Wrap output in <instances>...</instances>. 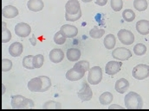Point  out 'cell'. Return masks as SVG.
<instances>
[{
	"mask_svg": "<svg viewBox=\"0 0 149 111\" xmlns=\"http://www.w3.org/2000/svg\"><path fill=\"white\" fill-rule=\"evenodd\" d=\"M125 107L128 110H141L143 108V100L141 97L134 91H130L124 98Z\"/></svg>",
	"mask_w": 149,
	"mask_h": 111,
	"instance_id": "obj_1",
	"label": "cell"
},
{
	"mask_svg": "<svg viewBox=\"0 0 149 111\" xmlns=\"http://www.w3.org/2000/svg\"><path fill=\"white\" fill-rule=\"evenodd\" d=\"M11 107L12 109H33L34 102L21 95H16L11 98Z\"/></svg>",
	"mask_w": 149,
	"mask_h": 111,
	"instance_id": "obj_2",
	"label": "cell"
},
{
	"mask_svg": "<svg viewBox=\"0 0 149 111\" xmlns=\"http://www.w3.org/2000/svg\"><path fill=\"white\" fill-rule=\"evenodd\" d=\"M102 79V71L100 66H94L88 70V82L92 85H96Z\"/></svg>",
	"mask_w": 149,
	"mask_h": 111,
	"instance_id": "obj_3",
	"label": "cell"
},
{
	"mask_svg": "<svg viewBox=\"0 0 149 111\" xmlns=\"http://www.w3.org/2000/svg\"><path fill=\"white\" fill-rule=\"evenodd\" d=\"M133 77L137 80H143L149 77V66L140 64L134 67L132 71Z\"/></svg>",
	"mask_w": 149,
	"mask_h": 111,
	"instance_id": "obj_4",
	"label": "cell"
},
{
	"mask_svg": "<svg viewBox=\"0 0 149 111\" xmlns=\"http://www.w3.org/2000/svg\"><path fill=\"white\" fill-rule=\"evenodd\" d=\"M112 56H113V58H114L118 60L124 61V60H129L132 57V53L127 48L118 47V48H115L114 50H113Z\"/></svg>",
	"mask_w": 149,
	"mask_h": 111,
	"instance_id": "obj_5",
	"label": "cell"
},
{
	"mask_svg": "<svg viewBox=\"0 0 149 111\" xmlns=\"http://www.w3.org/2000/svg\"><path fill=\"white\" fill-rule=\"evenodd\" d=\"M77 96L83 102L89 101L92 99L93 92H92V90H91V88L88 83H85V82L82 83L81 90L77 92Z\"/></svg>",
	"mask_w": 149,
	"mask_h": 111,
	"instance_id": "obj_6",
	"label": "cell"
},
{
	"mask_svg": "<svg viewBox=\"0 0 149 111\" xmlns=\"http://www.w3.org/2000/svg\"><path fill=\"white\" fill-rule=\"evenodd\" d=\"M118 39L120 40V41L124 44V45H132L134 41V34L127 29H120L118 32Z\"/></svg>",
	"mask_w": 149,
	"mask_h": 111,
	"instance_id": "obj_7",
	"label": "cell"
},
{
	"mask_svg": "<svg viewBox=\"0 0 149 111\" xmlns=\"http://www.w3.org/2000/svg\"><path fill=\"white\" fill-rule=\"evenodd\" d=\"M31 32V28L29 24L25 23H17L15 27V33L17 36L24 38L27 37Z\"/></svg>",
	"mask_w": 149,
	"mask_h": 111,
	"instance_id": "obj_8",
	"label": "cell"
},
{
	"mask_svg": "<svg viewBox=\"0 0 149 111\" xmlns=\"http://www.w3.org/2000/svg\"><path fill=\"white\" fill-rule=\"evenodd\" d=\"M60 32L66 38H74L78 34V29L75 26L70 24H64L61 27Z\"/></svg>",
	"mask_w": 149,
	"mask_h": 111,
	"instance_id": "obj_9",
	"label": "cell"
},
{
	"mask_svg": "<svg viewBox=\"0 0 149 111\" xmlns=\"http://www.w3.org/2000/svg\"><path fill=\"white\" fill-rule=\"evenodd\" d=\"M121 66H122V62H120V61H109L106 65L105 72H106V73L110 75V76H113V75L118 73L120 71Z\"/></svg>",
	"mask_w": 149,
	"mask_h": 111,
	"instance_id": "obj_10",
	"label": "cell"
},
{
	"mask_svg": "<svg viewBox=\"0 0 149 111\" xmlns=\"http://www.w3.org/2000/svg\"><path fill=\"white\" fill-rule=\"evenodd\" d=\"M28 89L31 92H41L42 89V80L41 77L31 79L28 83Z\"/></svg>",
	"mask_w": 149,
	"mask_h": 111,
	"instance_id": "obj_11",
	"label": "cell"
},
{
	"mask_svg": "<svg viewBox=\"0 0 149 111\" xmlns=\"http://www.w3.org/2000/svg\"><path fill=\"white\" fill-rule=\"evenodd\" d=\"M85 73L81 71L80 69L76 68L75 66H73L72 69L69 70L66 73V78L70 81H77L83 77Z\"/></svg>",
	"mask_w": 149,
	"mask_h": 111,
	"instance_id": "obj_12",
	"label": "cell"
},
{
	"mask_svg": "<svg viewBox=\"0 0 149 111\" xmlns=\"http://www.w3.org/2000/svg\"><path fill=\"white\" fill-rule=\"evenodd\" d=\"M64 59V53L63 52L62 49L59 48H55L52 49L49 53V60L51 62L53 63H60L63 61V60Z\"/></svg>",
	"mask_w": 149,
	"mask_h": 111,
	"instance_id": "obj_13",
	"label": "cell"
},
{
	"mask_svg": "<svg viewBox=\"0 0 149 111\" xmlns=\"http://www.w3.org/2000/svg\"><path fill=\"white\" fill-rule=\"evenodd\" d=\"M2 15L3 17L8 18V19L14 18L18 15V10L13 5H7L3 8Z\"/></svg>",
	"mask_w": 149,
	"mask_h": 111,
	"instance_id": "obj_14",
	"label": "cell"
},
{
	"mask_svg": "<svg viewBox=\"0 0 149 111\" xmlns=\"http://www.w3.org/2000/svg\"><path fill=\"white\" fill-rule=\"evenodd\" d=\"M24 51L23 44L20 42H14L9 47V53L12 57H19Z\"/></svg>",
	"mask_w": 149,
	"mask_h": 111,
	"instance_id": "obj_15",
	"label": "cell"
},
{
	"mask_svg": "<svg viewBox=\"0 0 149 111\" xmlns=\"http://www.w3.org/2000/svg\"><path fill=\"white\" fill-rule=\"evenodd\" d=\"M81 10L78 0H69L65 4V10L69 14H76Z\"/></svg>",
	"mask_w": 149,
	"mask_h": 111,
	"instance_id": "obj_16",
	"label": "cell"
},
{
	"mask_svg": "<svg viewBox=\"0 0 149 111\" xmlns=\"http://www.w3.org/2000/svg\"><path fill=\"white\" fill-rule=\"evenodd\" d=\"M129 87V82L126 78L118 79L115 83L114 89L120 94H124Z\"/></svg>",
	"mask_w": 149,
	"mask_h": 111,
	"instance_id": "obj_17",
	"label": "cell"
},
{
	"mask_svg": "<svg viewBox=\"0 0 149 111\" xmlns=\"http://www.w3.org/2000/svg\"><path fill=\"white\" fill-rule=\"evenodd\" d=\"M136 30L139 34L142 36H147L149 34V21L140 20L136 23Z\"/></svg>",
	"mask_w": 149,
	"mask_h": 111,
	"instance_id": "obj_18",
	"label": "cell"
},
{
	"mask_svg": "<svg viewBox=\"0 0 149 111\" xmlns=\"http://www.w3.org/2000/svg\"><path fill=\"white\" fill-rule=\"evenodd\" d=\"M27 7L31 11L38 12L43 9L44 3L42 0H29L27 3Z\"/></svg>",
	"mask_w": 149,
	"mask_h": 111,
	"instance_id": "obj_19",
	"label": "cell"
},
{
	"mask_svg": "<svg viewBox=\"0 0 149 111\" xmlns=\"http://www.w3.org/2000/svg\"><path fill=\"white\" fill-rule=\"evenodd\" d=\"M66 56L67 59L71 62L78 61L81 58V51L78 48H70L67 51Z\"/></svg>",
	"mask_w": 149,
	"mask_h": 111,
	"instance_id": "obj_20",
	"label": "cell"
},
{
	"mask_svg": "<svg viewBox=\"0 0 149 111\" xmlns=\"http://www.w3.org/2000/svg\"><path fill=\"white\" fill-rule=\"evenodd\" d=\"M115 43H116V39H115V36L112 34L106 36L104 40H103V44H104L105 47L109 50H111L114 47Z\"/></svg>",
	"mask_w": 149,
	"mask_h": 111,
	"instance_id": "obj_21",
	"label": "cell"
},
{
	"mask_svg": "<svg viewBox=\"0 0 149 111\" xmlns=\"http://www.w3.org/2000/svg\"><path fill=\"white\" fill-rule=\"evenodd\" d=\"M113 99V96L110 92H104L99 97V101L102 105H108L111 103Z\"/></svg>",
	"mask_w": 149,
	"mask_h": 111,
	"instance_id": "obj_22",
	"label": "cell"
},
{
	"mask_svg": "<svg viewBox=\"0 0 149 111\" xmlns=\"http://www.w3.org/2000/svg\"><path fill=\"white\" fill-rule=\"evenodd\" d=\"M134 7L138 11H145L148 7V3L147 0H134Z\"/></svg>",
	"mask_w": 149,
	"mask_h": 111,
	"instance_id": "obj_23",
	"label": "cell"
},
{
	"mask_svg": "<svg viewBox=\"0 0 149 111\" xmlns=\"http://www.w3.org/2000/svg\"><path fill=\"white\" fill-rule=\"evenodd\" d=\"M33 58H34V56H32V55L25 56L23 59V66L26 69H29V70L35 69V66L33 65Z\"/></svg>",
	"mask_w": 149,
	"mask_h": 111,
	"instance_id": "obj_24",
	"label": "cell"
},
{
	"mask_svg": "<svg viewBox=\"0 0 149 111\" xmlns=\"http://www.w3.org/2000/svg\"><path fill=\"white\" fill-rule=\"evenodd\" d=\"M122 17L124 19V21L127 22V23H131L135 19V13L134 12L133 10L131 9H127L125 10L122 13Z\"/></svg>",
	"mask_w": 149,
	"mask_h": 111,
	"instance_id": "obj_25",
	"label": "cell"
},
{
	"mask_svg": "<svg viewBox=\"0 0 149 111\" xmlns=\"http://www.w3.org/2000/svg\"><path fill=\"white\" fill-rule=\"evenodd\" d=\"M104 34H105V30L104 29H100L97 27L93 28L89 31V36L93 39H100V38L103 36Z\"/></svg>",
	"mask_w": 149,
	"mask_h": 111,
	"instance_id": "obj_26",
	"label": "cell"
},
{
	"mask_svg": "<svg viewBox=\"0 0 149 111\" xmlns=\"http://www.w3.org/2000/svg\"><path fill=\"white\" fill-rule=\"evenodd\" d=\"M134 53H135V55L142 56L147 53V47L142 43H138L134 47Z\"/></svg>",
	"mask_w": 149,
	"mask_h": 111,
	"instance_id": "obj_27",
	"label": "cell"
},
{
	"mask_svg": "<svg viewBox=\"0 0 149 111\" xmlns=\"http://www.w3.org/2000/svg\"><path fill=\"white\" fill-rule=\"evenodd\" d=\"M61 108H62L61 104L55 101H48L42 106V109H45V110H51V109L57 110V109H61Z\"/></svg>",
	"mask_w": 149,
	"mask_h": 111,
	"instance_id": "obj_28",
	"label": "cell"
},
{
	"mask_svg": "<svg viewBox=\"0 0 149 111\" xmlns=\"http://www.w3.org/2000/svg\"><path fill=\"white\" fill-rule=\"evenodd\" d=\"M74 66H75L76 68L80 69L81 71H82L83 73H86L89 70V63L86 60H81L78 61L74 64Z\"/></svg>",
	"mask_w": 149,
	"mask_h": 111,
	"instance_id": "obj_29",
	"label": "cell"
},
{
	"mask_svg": "<svg viewBox=\"0 0 149 111\" xmlns=\"http://www.w3.org/2000/svg\"><path fill=\"white\" fill-rule=\"evenodd\" d=\"M43 62H44V57L43 55L42 54H37L35 55L34 58H33V65L35 66V68H41L43 65Z\"/></svg>",
	"mask_w": 149,
	"mask_h": 111,
	"instance_id": "obj_30",
	"label": "cell"
},
{
	"mask_svg": "<svg viewBox=\"0 0 149 111\" xmlns=\"http://www.w3.org/2000/svg\"><path fill=\"white\" fill-rule=\"evenodd\" d=\"M42 80V89L41 90V92H45L47 91L50 86H51V80L49 77H46V76H40Z\"/></svg>",
	"mask_w": 149,
	"mask_h": 111,
	"instance_id": "obj_31",
	"label": "cell"
},
{
	"mask_svg": "<svg viewBox=\"0 0 149 111\" xmlns=\"http://www.w3.org/2000/svg\"><path fill=\"white\" fill-rule=\"evenodd\" d=\"M81 16V10H80L78 13L76 14H69V13H65V19L69 22H75L78 19H80Z\"/></svg>",
	"mask_w": 149,
	"mask_h": 111,
	"instance_id": "obj_32",
	"label": "cell"
},
{
	"mask_svg": "<svg viewBox=\"0 0 149 111\" xmlns=\"http://www.w3.org/2000/svg\"><path fill=\"white\" fill-rule=\"evenodd\" d=\"M54 41L57 45H63L66 41V37L63 36V34L60 31L59 32H56L55 34V36H54Z\"/></svg>",
	"mask_w": 149,
	"mask_h": 111,
	"instance_id": "obj_33",
	"label": "cell"
},
{
	"mask_svg": "<svg viewBox=\"0 0 149 111\" xmlns=\"http://www.w3.org/2000/svg\"><path fill=\"white\" fill-rule=\"evenodd\" d=\"M12 68V62L10 60H2V72H9Z\"/></svg>",
	"mask_w": 149,
	"mask_h": 111,
	"instance_id": "obj_34",
	"label": "cell"
},
{
	"mask_svg": "<svg viewBox=\"0 0 149 111\" xmlns=\"http://www.w3.org/2000/svg\"><path fill=\"white\" fill-rule=\"evenodd\" d=\"M111 8L114 11H120L123 7L122 0H111Z\"/></svg>",
	"mask_w": 149,
	"mask_h": 111,
	"instance_id": "obj_35",
	"label": "cell"
},
{
	"mask_svg": "<svg viewBox=\"0 0 149 111\" xmlns=\"http://www.w3.org/2000/svg\"><path fill=\"white\" fill-rule=\"evenodd\" d=\"M11 39V33L9 29H2V42L3 43H7L8 41H10Z\"/></svg>",
	"mask_w": 149,
	"mask_h": 111,
	"instance_id": "obj_36",
	"label": "cell"
},
{
	"mask_svg": "<svg viewBox=\"0 0 149 111\" xmlns=\"http://www.w3.org/2000/svg\"><path fill=\"white\" fill-rule=\"evenodd\" d=\"M108 3V0H95V3L99 6H104Z\"/></svg>",
	"mask_w": 149,
	"mask_h": 111,
	"instance_id": "obj_37",
	"label": "cell"
},
{
	"mask_svg": "<svg viewBox=\"0 0 149 111\" xmlns=\"http://www.w3.org/2000/svg\"><path fill=\"white\" fill-rule=\"evenodd\" d=\"M30 41H31V43H32L33 46H36V41H37V40H36V37H35V36H33L31 39H30Z\"/></svg>",
	"mask_w": 149,
	"mask_h": 111,
	"instance_id": "obj_38",
	"label": "cell"
},
{
	"mask_svg": "<svg viewBox=\"0 0 149 111\" xmlns=\"http://www.w3.org/2000/svg\"><path fill=\"white\" fill-rule=\"evenodd\" d=\"M109 109H123V107L118 106V105H111L109 106Z\"/></svg>",
	"mask_w": 149,
	"mask_h": 111,
	"instance_id": "obj_39",
	"label": "cell"
},
{
	"mask_svg": "<svg viewBox=\"0 0 149 111\" xmlns=\"http://www.w3.org/2000/svg\"><path fill=\"white\" fill-rule=\"evenodd\" d=\"M82 2H84V3H89V2H91L92 0H81Z\"/></svg>",
	"mask_w": 149,
	"mask_h": 111,
	"instance_id": "obj_40",
	"label": "cell"
},
{
	"mask_svg": "<svg viewBox=\"0 0 149 111\" xmlns=\"http://www.w3.org/2000/svg\"><path fill=\"white\" fill-rule=\"evenodd\" d=\"M2 87H3V91H2V94H3V93H4V90H4V85L3 84V85H2Z\"/></svg>",
	"mask_w": 149,
	"mask_h": 111,
	"instance_id": "obj_41",
	"label": "cell"
}]
</instances>
